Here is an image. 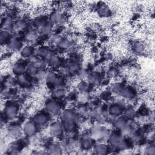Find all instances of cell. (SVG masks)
I'll return each mask as SVG.
<instances>
[{
    "instance_id": "cell-8",
    "label": "cell",
    "mask_w": 155,
    "mask_h": 155,
    "mask_svg": "<svg viewBox=\"0 0 155 155\" xmlns=\"http://www.w3.org/2000/svg\"><path fill=\"white\" fill-rule=\"evenodd\" d=\"M5 46L10 51H17L21 50L23 47L22 39L18 37H13Z\"/></svg>"
},
{
    "instance_id": "cell-15",
    "label": "cell",
    "mask_w": 155,
    "mask_h": 155,
    "mask_svg": "<svg viewBox=\"0 0 155 155\" xmlns=\"http://www.w3.org/2000/svg\"><path fill=\"white\" fill-rule=\"evenodd\" d=\"M35 48L32 45H26L20 50V56L23 59H30L35 54Z\"/></svg>"
},
{
    "instance_id": "cell-34",
    "label": "cell",
    "mask_w": 155,
    "mask_h": 155,
    "mask_svg": "<svg viewBox=\"0 0 155 155\" xmlns=\"http://www.w3.org/2000/svg\"><path fill=\"white\" fill-rule=\"evenodd\" d=\"M123 113H124V115L125 116V117L127 119H131L135 115V112H134V110L131 108H129L126 110H124Z\"/></svg>"
},
{
    "instance_id": "cell-32",
    "label": "cell",
    "mask_w": 155,
    "mask_h": 155,
    "mask_svg": "<svg viewBox=\"0 0 155 155\" xmlns=\"http://www.w3.org/2000/svg\"><path fill=\"white\" fill-rule=\"evenodd\" d=\"M48 151L52 154H59L61 151V148L58 143H52L48 146Z\"/></svg>"
},
{
    "instance_id": "cell-25",
    "label": "cell",
    "mask_w": 155,
    "mask_h": 155,
    "mask_svg": "<svg viewBox=\"0 0 155 155\" xmlns=\"http://www.w3.org/2000/svg\"><path fill=\"white\" fill-rule=\"evenodd\" d=\"M13 38L12 35L8 31L2 30L0 34V42L2 46L7 45L11 39Z\"/></svg>"
},
{
    "instance_id": "cell-14",
    "label": "cell",
    "mask_w": 155,
    "mask_h": 155,
    "mask_svg": "<svg viewBox=\"0 0 155 155\" xmlns=\"http://www.w3.org/2000/svg\"><path fill=\"white\" fill-rule=\"evenodd\" d=\"M27 65L25 64L24 62H16L12 67V72L17 76L22 75L26 71Z\"/></svg>"
},
{
    "instance_id": "cell-28",
    "label": "cell",
    "mask_w": 155,
    "mask_h": 155,
    "mask_svg": "<svg viewBox=\"0 0 155 155\" xmlns=\"http://www.w3.org/2000/svg\"><path fill=\"white\" fill-rule=\"evenodd\" d=\"M101 75L99 72L93 71L88 74L87 79L89 83L95 84L99 83L101 80Z\"/></svg>"
},
{
    "instance_id": "cell-19",
    "label": "cell",
    "mask_w": 155,
    "mask_h": 155,
    "mask_svg": "<svg viewBox=\"0 0 155 155\" xmlns=\"http://www.w3.org/2000/svg\"><path fill=\"white\" fill-rule=\"evenodd\" d=\"M131 50L132 52L136 54L140 55L145 51V46L144 44L140 42H136L131 44Z\"/></svg>"
},
{
    "instance_id": "cell-22",
    "label": "cell",
    "mask_w": 155,
    "mask_h": 155,
    "mask_svg": "<svg viewBox=\"0 0 155 155\" xmlns=\"http://www.w3.org/2000/svg\"><path fill=\"white\" fill-rule=\"evenodd\" d=\"M78 114L71 109H67L62 113L61 120H76Z\"/></svg>"
},
{
    "instance_id": "cell-5",
    "label": "cell",
    "mask_w": 155,
    "mask_h": 155,
    "mask_svg": "<svg viewBox=\"0 0 155 155\" xmlns=\"http://www.w3.org/2000/svg\"><path fill=\"white\" fill-rule=\"evenodd\" d=\"M35 55L44 59L45 62L48 58H50L52 55L54 54L53 51L51 50L48 47L44 45H40L38 48H35Z\"/></svg>"
},
{
    "instance_id": "cell-9",
    "label": "cell",
    "mask_w": 155,
    "mask_h": 155,
    "mask_svg": "<svg viewBox=\"0 0 155 155\" xmlns=\"http://www.w3.org/2000/svg\"><path fill=\"white\" fill-rule=\"evenodd\" d=\"M39 38V32L36 30L30 29L27 31L24 36V39L28 43V44L31 45L35 43Z\"/></svg>"
},
{
    "instance_id": "cell-30",
    "label": "cell",
    "mask_w": 155,
    "mask_h": 155,
    "mask_svg": "<svg viewBox=\"0 0 155 155\" xmlns=\"http://www.w3.org/2000/svg\"><path fill=\"white\" fill-rule=\"evenodd\" d=\"M67 90L63 87H60L54 88L53 92V95L56 99H61L66 95Z\"/></svg>"
},
{
    "instance_id": "cell-26",
    "label": "cell",
    "mask_w": 155,
    "mask_h": 155,
    "mask_svg": "<svg viewBox=\"0 0 155 155\" xmlns=\"http://www.w3.org/2000/svg\"><path fill=\"white\" fill-rule=\"evenodd\" d=\"M94 151L98 154H105L109 151V147L104 143H99L95 145Z\"/></svg>"
},
{
    "instance_id": "cell-13",
    "label": "cell",
    "mask_w": 155,
    "mask_h": 155,
    "mask_svg": "<svg viewBox=\"0 0 155 155\" xmlns=\"http://www.w3.org/2000/svg\"><path fill=\"white\" fill-rule=\"evenodd\" d=\"M49 131L51 135L54 136H60L64 131L61 122L55 121L51 123L50 125Z\"/></svg>"
},
{
    "instance_id": "cell-4",
    "label": "cell",
    "mask_w": 155,
    "mask_h": 155,
    "mask_svg": "<svg viewBox=\"0 0 155 155\" xmlns=\"http://www.w3.org/2000/svg\"><path fill=\"white\" fill-rule=\"evenodd\" d=\"M45 109L49 114L58 115L61 112L62 105L56 100H50L45 104Z\"/></svg>"
},
{
    "instance_id": "cell-16",
    "label": "cell",
    "mask_w": 155,
    "mask_h": 155,
    "mask_svg": "<svg viewBox=\"0 0 155 155\" xmlns=\"http://www.w3.org/2000/svg\"><path fill=\"white\" fill-rule=\"evenodd\" d=\"M15 21H13V18L6 16H4L3 19L1 20V29L2 30L4 31H10L13 30V25H14Z\"/></svg>"
},
{
    "instance_id": "cell-7",
    "label": "cell",
    "mask_w": 155,
    "mask_h": 155,
    "mask_svg": "<svg viewBox=\"0 0 155 155\" xmlns=\"http://www.w3.org/2000/svg\"><path fill=\"white\" fill-rule=\"evenodd\" d=\"M46 62L48 66L53 69H58L64 65V59L56 54L52 55L46 61Z\"/></svg>"
},
{
    "instance_id": "cell-23",
    "label": "cell",
    "mask_w": 155,
    "mask_h": 155,
    "mask_svg": "<svg viewBox=\"0 0 155 155\" xmlns=\"http://www.w3.org/2000/svg\"><path fill=\"white\" fill-rule=\"evenodd\" d=\"M39 33L42 35L50 36L53 31V25L50 21H48L42 27L39 28Z\"/></svg>"
},
{
    "instance_id": "cell-35",
    "label": "cell",
    "mask_w": 155,
    "mask_h": 155,
    "mask_svg": "<svg viewBox=\"0 0 155 155\" xmlns=\"http://www.w3.org/2000/svg\"><path fill=\"white\" fill-rule=\"evenodd\" d=\"M145 153L147 154H155V148L153 145H150L146 148Z\"/></svg>"
},
{
    "instance_id": "cell-6",
    "label": "cell",
    "mask_w": 155,
    "mask_h": 155,
    "mask_svg": "<svg viewBox=\"0 0 155 155\" xmlns=\"http://www.w3.org/2000/svg\"><path fill=\"white\" fill-rule=\"evenodd\" d=\"M38 127L32 120L27 121L22 127V132L27 136H32L36 133Z\"/></svg>"
},
{
    "instance_id": "cell-18",
    "label": "cell",
    "mask_w": 155,
    "mask_h": 155,
    "mask_svg": "<svg viewBox=\"0 0 155 155\" xmlns=\"http://www.w3.org/2000/svg\"><path fill=\"white\" fill-rule=\"evenodd\" d=\"M29 62L31 65L39 69H44L46 65L45 61L36 55H33V56H31L29 59Z\"/></svg>"
},
{
    "instance_id": "cell-21",
    "label": "cell",
    "mask_w": 155,
    "mask_h": 155,
    "mask_svg": "<svg viewBox=\"0 0 155 155\" xmlns=\"http://www.w3.org/2000/svg\"><path fill=\"white\" fill-rule=\"evenodd\" d=\"M119 95L124 99L128 100L132 99L135 96L134 90L130 87H124Z\"/></svg>"
},
{
    "instance_id": "cell-10",
    "label": "cell",
    "mask_w": 155,
    "mask_h": 155,
    "mask_svg": "<svg viewBox=\"0 0 155 155\" xmlns=\"http://www.w3.org/2000/svg\"><path fill=\"white\" fill-rule=\"evenodd\" d=\"M96 11L98 13V15L102 18H108L111 16V14L112 13L111 8L108 5L104 3H101L97 5Z\"/></svg>"
},
{
    "instance_id": "cell-24",
    "label": "cell",
    "mask_w": 155,
    "mask_h": 155,
    "mask_svg": "<svg viewBox=\"0 0 155 155\" xmlns=\"http://www.w3.org/2000/svg\"><path fill=\"white\" fill-rule=\"evenodd\" d=\"M93 140L88 137H84L80 140V145L84 150H90L93 146Z\"/></svg>"
},
{
    "instance_id": "cell-12",
    "label": "cell",
    "mask_w": 155,
    "mask_h": 155,
    "mask_svg": "<svg viewBox=\"0 0 155 155\" xmlns=\"http://www.w3.org/2000/svg\"><path fill=\"white\" fill-rule=\"evenodd\" d=\"M108 110L111 116L117 117L123 113L124 107L118 103H114L110 105Z\"/></svg>"
},
{
    "instance_id": "cell-2",
    "label": "cell",
    "mask_w": 155,
    "mask_h": 155,
    "mask_svg": "<svg viewBox=\"0 0 155 155\" xmlns=\"http://www.w3.org/2000/svg\"><path fill=\"white\" fill-rule=\"evenodd\" d=\"M50 120V115L48 113L38 112L34 114L31 118V120L38 126L42 127L47 124Z\"/></svg>"
},
{
    "instance_id": "cell-27",
    "label": "cell",
    "mask_w": 155,
    "mask_h": 155,
    "mask_svg": "<svg viewBox=\"0 0 155 155\" xmlns=\"http://www.w3.org/2000/svg\"><path fill=\"white\" fill-rule=\"evenodd\" d=\"M48 22V18L45 15H39L36 16L33 20V25L38 28H40L43 25H44L46 23Z\"/></svg>"
},
{
    "instance_id": "cell-17",
    "label": "cell",
    "mask_w": 155,
    "mask_h": 155,
    "mask_svg": "<svg viewBox=\"0 0 155 155\" xmlns=\"http://www.w3.org/2000/svg\"><path fill=\"white\" fill-rule=\"evenodd\" d=\"M61 124L64 131L68 133L73 132L76 127V120H62Z\"/></svg>"
},
{
    "instance_id": "cell-31",
    "label": "cell",
    "mask_w": 155,
    "mask_h": 155,
    "mask_svg": "<svg viewBox=\"0 0 155 155\" xmlns=\"http://www.w3.org/2000/svg\"><path fill=\"white\" fill-rule=\"evenodd\" d=\"M119 74V70L117 67H110L106 73V76L108 78H116L117 77Z\"/></svg>"
},
{
    "instance_id": "cell-33",
    "label": "cell",
    "mask_w": 155,
    "mask_h": 155,
    "mask_svg": "<svg viewBox=\"0 0 155 155\" xmlns=\"http://www.w3.org/2000/svg\"><path fill=\"white\" fill-rule=\"evenodd\" d=\"M124 86L122 84L119 83V82H116L114 84H113L112 87H111V91L116 94H119L122 91V90L123 89Z\"/></svg>"
},
{
    "instance_id": "cell-29",
    "label": "cell",
    "mask_w": 155,
    "mask_h": 155,
    "mask_svg": "<svg viewBox=\"0 0 155 155\" xmlns=\"http://www.w3.org/2000/svg\"><path fill=\"white\" fill-rule=\"evenodd\" d=\"M18 84V80L13 76H8L4 78L3 85L4 87L6 88H13Z\"/></svg>"
},
{
    "instance_id": "cell-1",
    "label": "cell",
    "mask_w": 155,
    "mask_h": 155,
    "mask_svg": "<svg viewBox=\"0 0 155 155\" xmlns=\"http://www.w3.org/2000/svg\"><path fill=\"white\" fill-rule=\"evenodd\" d=\"M19 113V107L15 102L7 103L4 108V116L6 119H13L15 118Z\"/></svg>"
},
{
    "instance_id": "cell-11",
    "label": "cell",
    "mask_w": 155,
    "mask_h": 155,
    "mask_svg": "<svg viewBox=\"0 0 155 155\" xmlns=\"http://www.w3.org/2000/svg\"><path fill=\"white\" fill-rule=\"evenodd\" d=\"M22 131V128H21L20 126L16 123L11 124L7 128V133L9 136L13 138H16L20 136Z\"/></svg>"
},
{
    "instance_id": "cell-3",
    "label": "cell",
    "mask_w": 155,
    "mask_h": 155,
    "mask_svg": "<svg viewBox=\"0 0 155 155\" xmlns=\"http://www.w3.org/2000/svg\"><path fill=\"white\" fill-rule=\"evenodd\" d=\"M48 19L53 25H61L64 24L67 21V17L65 14L57 11L51 12L49 15Z\"/></svg>"
},
{
    "instance_id": "cell-20",
    "label": "cell",
    "mask_w": 155,
    "mask_h": 155,
    "mask_svg": "<svg viewBox=\"0 0 155 155\" xmlns=\"http://www.w3.org/2000/svg\"><path fill=\"white\" fill-rule=\"evenodd\" d=\"M56 45L59 49L68 50L72 47V42L67 38L61 37L56 44Z\"/></svg>"
}]
</instances>
